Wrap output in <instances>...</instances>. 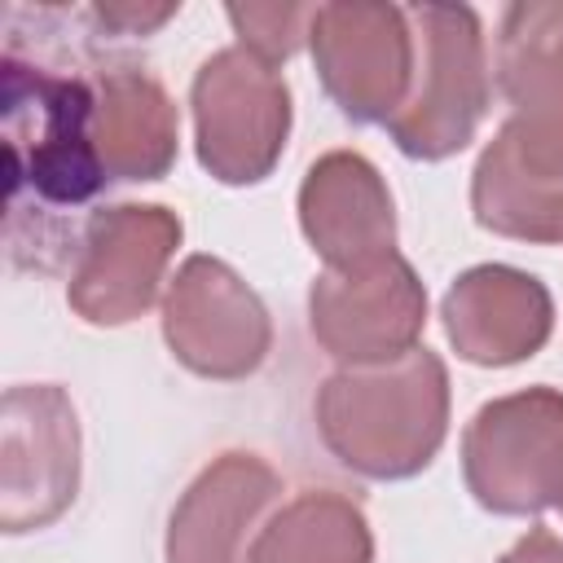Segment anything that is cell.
Returning <instances> with one entry per match:
<instances>
[{
  "label": "cell",
  "instance_id": "6da1fadb",
  "mask_svg": "<svg viewBox=\"0 0 563 563\" xmlns=\"http://www.w3.org/2000/svg\"><path fill=\"white\" fill-rule=\"evenodd\" d=\"M4 154H9V229L26 211L57 216L88 202L110 176L92 136L97 101L84 79L22 66L4 53Z\"/></svg>",
  "mask_w": 563,
  "mask_h": 563
},
{
  "label": "cell",
  "instance_id": "7a4b0ae2",
  "mask_svg": "<svg viewBox=\"0 0 563 563\" xmlns=\"http://www.w3.org/2000/svg\"><path fill=\"white\" fill-rule=\"evenodd\" d=\"M444 365L413 347L387 374H339L321 391V431L330 449L378 479L413 475L444 435Z\"/></svg>",
  "mask_w": 563,
  "mask_h": 563
},
{
  "label": "cell",
  "instance_id": "3957f363",
  "mask_svg": "<svg viewBox=\"0 0 563 563\" xmlns=\"http://www.w3.org/2000/svg\"><path fill=\"white\" fill-rule=\"evenodd\" d=\"M466 479L501 515L563 501V396L532 387L484 405L466 431Z\"/></svg>",
  "mask_w": 563,
  "mask_h": 563
},
{
  "label": "cell",
  "instance_id": "277c9868",
  "mask_svg": "<svg viewBox=\"0 0 563 563\" xmlns=\"http://www.w3.org/2000/svg\"><path fill=\"white\" fill-rule=\"evenodd\" d=\"M198 158L220 180H260L286 145L290 97L286 84L251 48H224L202 62L194 79Z\"/></svg>",
  "mask_w": 563,
  "mask_h": 563
},
{
  "label": "cell",
  "instance_id": "5b68a950",
  "mask_svg": "<svg viewBox=\"0 0 563 563\" xmlns=\"http://www.w3.org/2000/svg\"><path fill=\"white\" fill-rule=\"evenodd\" d=\"M413 18L427 26V88L409 101V114L391 123L396 145L418 158L453 154L471 141L484 114V53L479 22L466 4H422Z\"/></svg>",
  "mask_w": 563,
  "mask_h": 563
},
{
  "label": "cell",
  "instance_id": "8992f818",
  "mask_svg": "<svg viewBox=\"0 0 563 563\" xmlns=\"http://www.w3.org/2000/svg\"><path fill=\"white\" fill-rule=\"evenodd\" d=\"M312 53L321 79L352 119H387L409 79V31L391 4L312 9Z\"/></svg>",
  "mask_w": 563,
  "mask_h": 563
},
{
  "label": "cell",
  "instance_id": "52a82bcc",
  "mask_svg": "<svg viewBox=\"0 0 563 563\" xmlns=\"http://www.w3.org/2000/svg\"><path fill=\"white\" fill-rule=\"evenodd\" d=\"M180 242V220L163 207L97 211L84 233V264L70 286V303L101 325L132 321L150 299L167 251Z\"/></svg>",
  "mask_w": 563,
  "mask_h": 563
},
{
  "label": "cell",
  "instance_id": "ba28073f",
  "mask_svg": "<svg viewBox=\"0 0 563 563\" xmlns=\"http://www.w3.org/2000/svg\"><path fill=\"white\" fill-rule=\"evenodd\" d=\"M260 299L220 264L207 255H194L167 295V343L185 365L216 378L251 374L268 352V321H220L255 308Z\"/></svg>",
  "mask_w": 563,
  "mask_h": 563
},
{
  "label": "cell",
  "instance_id": "9c48e42d",
  "mask_svg": "<svg viewBox=\"0 0 563 563\" xmlns=\"http://www.w3.org/2000/svg\"><path fill=\"white\" fill-rule=\"evenodd\" d=\"M449 339L466 361L510 365L532 356L550 334V295L537 277L515 273L506 264L471 268L444 299Z\"/></svg>",
  "mask_w": 563,
  "mask_h": 563
},
{
  "label": "cell",
  "instance_id": "30bf717a",
  "mask_svg": "<svg viewBox=\"0 0 563 563\" xmlns=\"http://www.w3.org/2000/svg\"><path fill=\"white\" fill-rule=\"evenodd\" d=\"M312 246L343 273L391 255V198L361 154H325L299 194Z\"/></svg>",
  "mask_w": 563,
  "mask_h": 563
},
{
  "label": "cell",
  "instance_id": "8fae6325",
  "mask_svg": "<svg viewBox=\"0 0 563 563\" xmlns=\"http://www.w3.org/2000/svg\"><path fill=\"white\" fill-rule=\"evenodd\" d=\"M277 497V475L251 453H224L198 475L180 510L172 515L167 559L172 563H246L242 537L268 501Z\"/></svg>",
  "mask_w": 563,
  "mask_h": 563
},
{
  "label": "cell",
  "instance_id": "7c38bea8",
  "mask_svg": "<svg viewBox=\"0 0 563 563\" xmlns=\"http://www.w3.org/2000/svg\"><path fill=\"white\" fill-rule=\"evenodd\" d=\"M97 150L119 180H154L176 154V110L141 70H114L97 101Z\"/></svg>",
  "mask_w": 563,
  "mask_h": 563
},
{
  "label": "cell",
  "instance_id": "4fadbf2b",
  "mask_svg": "<svg viewBox=\"0 0 563 563\" xmlns=\"http://www.w3.org/2000/svg\"><path fill=\"white\" fill-rule=\"evenodd\" d=\"M246 563H369V532L343 497L308 493L264 528Z\"/></svg>",
  "mask_w": 563,
  "mask_h": 563
},
{
  "label": "cell",
  "instance_id": "5bb4252c",
  "mask_svg": "<svg viewBox=\"0 0 563 563\" xmlns=\"http://www.w3.org/2000/svg\"><path fill=\"white\" fill-rule=\"evenodd\" d=\"M312 18V9H229V22L242 31V44H251V53L277 62V57H290L295 44H299V22Z\"/></svg>",
  "mask_w": 563,
  "mask_h": 563
},
{
  "label": "cell",
  "instance_id": "9a60e30c",
  "mask_svg": "<svg viewBox=\"0 0 563 563\" xmlns=\"http://www.w3.org/2000/svg\"><path fill=\"white\" fill-rule=\"evenodd\" d=\"M501 563H563V541H559L550 528L537 523Z\"/></svg>",
  "mask_w": 563,
  "mask_h": 563
}]
</instances>
